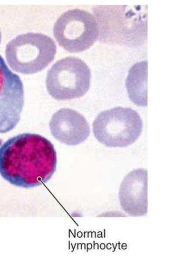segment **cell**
<instances>
[{"instance_id":"cell-1","label":"cell","mask_w":172,"mask_h":258,"mask_svg":"<svg viewBox=\"0 0 172 258\" xmlns=\"http://www.w3.org/2000/svg\"><path fill=\"white\" fill-rule=\"evenodd\" d=\"M57 163L53 144L37 134L19 135L0 147V175L15 186L31 188L46 183Z\"/></svg>"},{"instance_id":"cell-2","label":"cell","mask_w":172,"mask_h":258,"mask_svg":"<svg viewBox=\"0 0 172 258\" xmlns=\"http://www.w3.org/2000/svg\"><path fill=\"white\" fill-rule=\"evenodd\" d=\"M126 7L97 6L93 9L100 41L137 46L146 40L147 15Z\"/></svg>"},{"instance_id":"cell-3","label":"cell","mask_w":172,"mask_h":258,"mask_svg":"<svg viewBox=\"0 0 172 258\" xmlns=\"http://www.w3.org/2000/svg\"><path fill=\"white\" fill-rule=\"evenodd\" d=\"M57 47L52 39L41 33L18 35L6 45L8 64L13 71L23 75L41 72L55 57Z\"/></svg>"},{"instance_id":"cell-4","label":"cell","mask_w":172,"mask_h":258,"mask_svg":"<svg viewBox=\"0 0 172 258\" xmlns=\"http://www.w3.org/2000/svg\"><path fill=\"white\" fill-rule=\"evenodd\" d=\"M94 136L107 147H127L142 134L143 121L130 108L115 107L101 112L92 123Z\"/></svg>"},{"instance_id":"cell-5","label":"cell","mask_w":172,"mask_h":258,"mask_svg":"<svg viewBox=\"0 0 172 258\" xmlns=\"http://www.w3.org/2000/svg\"><path fill=\"white\" fill-rule=\"evenodd\" d=\"M90 69L80 58L68 57L58 61L49 70L46 87L49 95L58 100L82 97L90 87Z\"/></svg>"},{"instance_id":"cell-6","label":"cell","mask_w":172,"mask_h":258,"mask_svg":"<svg viewBox=\"0 0 172 258\" xmlns=\"http://www.w3.org/2000/svg\"><path fill=\"white\" fill-rule=\"evenodd\" d=\"M96 19L88 12L75 9L63 14L53 26V36L59 44L71 53L88 49L98 38Z\"/></svg>"},{"instance_id":"cell-7","label":"cell","mask_w":172,"mask_h":258,"mask_svg":"<svg viewBox=\"0 0 172 258\" xmlns=\"http://www.w3.org/2000/svg\"><path fill=\"white\" fill-rule=\"evenodd\" d=\"M24 105L23 82L0 55V134H7L17 126Z\"/></svg>"},{"instance_id":"cell-8","label":"cell","mask_w":172,"mask_h":258,"mask_svg":"<svg viewBox=\"0 0 172 258\" xmlns=\"http://www.w3.org/2000/svg\"><path fill=\"white\" fill-rule=\"evenodd\" d=\"M52 136L59 142L76 146L85 142L90 135V125L85 117L73 109H59L49 123Z\"/></svg>"},{"instance_id":"cell-9","label":"cell","mask_w":172,"mask_h":258,"mask_svg":"<svg viewBox=\"0 0 172 258\" xmlns=\"http://www.w3.org/2000/svg\"><path fill=\"white\" fill-rule=\"evenodd\" d=\"M148 172L140 168L130 172L121 183L119 198L125 213L142 217L148 212Z\"/></svg>"},{"instance_id":"cell-10","label":"cell","mask_w":172,"mask_h":258,"mask_svg":"<svg viewBox=\"0 0 172 258\" xmlns=\"http://www.w3.org/2000/svg\"><path fill=\"white\" fill-rule=\"evenodd\" d=\"M130 99L138 106H147V61H142L133 66L126 81Z\"/></svg>"},{"instance_id":"cell-11","label":"cell","mask_w":172,"mask_h":258,"mask_svg":"<svg viewBox=\"0 0 172 258\" xmlns=\"http://www.w3.org/2000/svg\"><path fill=\"white\" fill-rule=\"evenodd\" d=\"M2 34L1 29H0V44H1V43H2Z\"/></svg>"},{"instance_id":"cell-12","label":"cell","mask_w":172,"mask_h":258,"mask_svg":"<svg viewBox=\"0 0 172 258\" xmlns=\"http://www.w3.org/2000/svg\"><path fill=\"white\" fill-rule=\"evenodd\" d=\"M2 144V140L1 139H0V146H1Z\"/></svg>"}]
</instances>
